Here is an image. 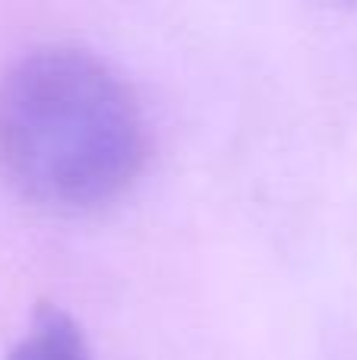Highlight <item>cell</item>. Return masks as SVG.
Masks as SVG:
<instances>
[{
    "label": "cell",
    "instance_id": "obj_2",
    "mask_svg": "<svg viewBox=\"0 0 357 360\" xmlns=\"http://www.w3.org/2000/svg\"><path fill=\"white\" fill-rule=\"evenodd\" d=\"M10 360H92L79 323L67 310L44 304L10 351Z\"/></svg>",
    "mask_w": 357,
    "mask_h": 360
},
{
    "label": "cell",
    "instance_id": "obj_1",
    "mask_svg": "<svg viewBox=\"0 0 357 360\" xmlns=\"http://www.w3.org/2000/svg\"><path fill=\"white\" fill-rule=\"evenodd\" d=\"M149 155L124 76L92 51H32L0 79V174L29 202L86 212L117 199Z\"/></svg>",
    "mask_w": 357,
    "mask_h": 360
}]
</instances>
